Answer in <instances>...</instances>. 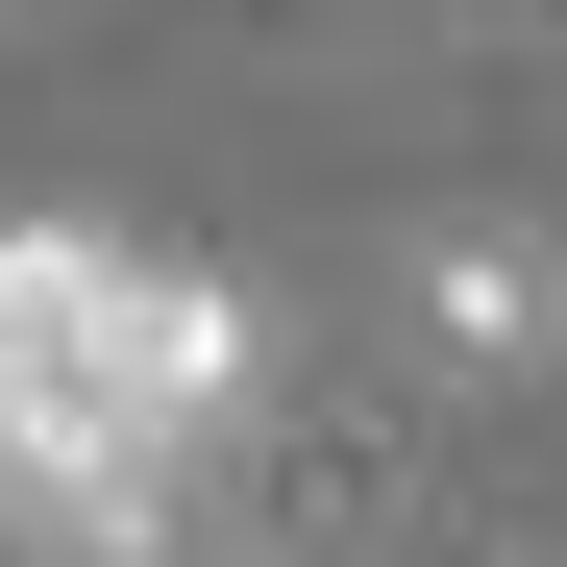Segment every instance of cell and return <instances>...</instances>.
I'll return each mask as SVG.
<instances>
[{"mask_svg":"<svg viewBox=\"0 0 567 567\" xmlns=\"http://www.w3.org/2000/svg\"><path fill=\"white\" fill-rule=\"evenodd\" d=\"M271 346L198 247L148 223H0V518L50 567H173L198 468L247 444Z\"/></svg>","mask_w":567,"mask_h":567,"instance_id":"1","label":"cell"},{"mask_svg":"<svg viewBox=\"0 0 567 567\" xmlns=\"http://www.w3.org/2000/svg\"><path fill=\"white\" fill-rule=\"evenodd\" d=\"M395 346L444 370V395H543L567 370V223H444L395 271Z\"/></svg>","mask_w":567,"mask_h":567,"instance_id":"2","label":"cell"}]
</instances>
